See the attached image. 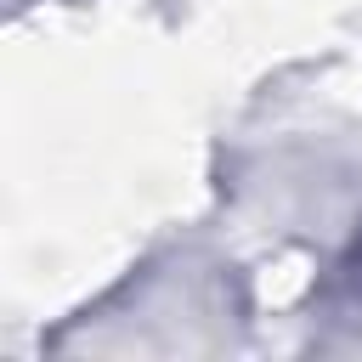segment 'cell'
I'll return each mask as SVG.
<instances>
[{"label":"cell","instance_id":"cell-1","mask_svg":"<svg viewBox=\"0 0 362 362\" xmlns=\"http://www.w3.org/2000/svg\"><path fill=\"white\" fill-rule=\"evenodd\" d=\"M351 277H356V288H362V238H356V249H351Z\"/></svg>","mask_w":362,"mask_h":362}]
</instances>
